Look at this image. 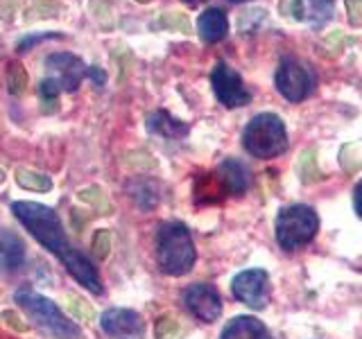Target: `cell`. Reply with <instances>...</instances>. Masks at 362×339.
I'll list each match as a JSON object with an SVG mask.
<instances>
[{"instance_id":"1","label":"cell","mask_w":362,"mask_h":339,"mask_svg":"<svg viewBox=\"0 0 362 339\" xmlns=\"http://www.w3.org/2000/svg\"><path fill=\"white\" fill-rule=\"evenodd\" d=\"M11 213H14L16 220L30 231L34 240L41 242L45 249H50V251L62 260L64 267L68 269V274H71L79 285H84L93 294H102V280H100L98 269L84 254H79L77 249H73V244L68 242L64 226L50 206H43V203H37V201H14L11 203Z\"/></svg>"},{"instance_id":"2","label":"cell","mask_w":362,"mask_h":339,"mask_svg":"<svg viewBox=\"0 0 362 339\" xmlns=\"http://www.w3.org/2000/svg\"><path fill=\"white\" fill-rule=\"evenodd\" d=\"M195 244L181 222H165L156 233V260L163 274L184 276L195 265Z\"/></svg>"},{"instance_id":"3","label":"cell","mask_w":362,"mask_h":339,"mask_svg":"<svg viewBox=\"0 0 362 339\" xmlns=\"http://www.w3.org/2000/svg\"><path fill=\"white\" fill-rule=\"evenodd\" d=\"M14 299L28 314V319L45 335L54 339H75L79 335V328L59 310V305L43 294H37L30 287H21L16 290Z\"/></svg>"},{"instance_id":"4","label":"cell","mask_w":362,"mask_h":339,"mask_svg":"<svg viewBox=\"0 0 362 339\" xmlns=\"http://www.w3.org/2000/svg\"><path fill=\"white\" fill-rule=\"evenodd\" d=\"M245 150L256 158H272L288 150V131L276 113H258L243 131Z\"/></svg>"},{"instance_id":"5","label":"cell","mask_w":362,"mask_h":339,"mask_svg":"<svg viewBox=\"0 0 362 339\" xmlns=\"http://www.w3.org/2000/svg\"><path fill=\"white\" fill-rule=\"evenodd\" d=\"M317 231H320V218L310 206H303V203L283 208L276 218V242L286 251H294V249L313 242Z\"/></svg>"},{"instance_id":"6","label":"cell","mask_w":362,"mask_h":339,"mask_svg":"<svg viewBox=\"0 0 362 339\" xmlns=\"http://www.w3.org/2000/svg\"><path fill=\"white\" fill-rule=\"evenodd\" d=\"M274 82H276V90L286 100L301 102L313 93L315 75H313L310 68L305 64H301L299 59L286 56V59H281V64H279Z\"/></svg>"},{"instance_id":"7","label":"cell","mask_w":362,"mask_h":339,"mask_svg":"<svg viewBox=\"0 0 362 339\" xmlns=\"http://www.w3.org/2000/svg\"><path fill=\"white\" fill-rule=\"evenodd\" d=\"M211 86L215 90V97H218L226 109H238L252 102V90L245 86L238 71H233V68L224 61L215 64L211 73Z\"/></svg>"},{"instance_id":"8","label":"cell","mask_w":362,"mask_h":339,"mask_svg":"<svg viewBox=\"0 0 362 339\" xmlns=\"http://www.w3.org/2000/svg\"><path fill=\"white\" fill-rule=\"evenodd\" d=\"M231 292L233 297L249 305L254 310H263L269 303V276L265 269H247L240 271L231 280Z\"/></svg>"},{"instance_id":"9","label":"cell","mask_w":362,"mask_h":339,"mask_svg":"<svg viewBox=\"0 0 362 339\" xmlns=\"http://www.w3.org/2000/svg\"><path fill=\"white\" fill-rule=\"evenodd\" d=\"M45 73H48L45 77L54 79V82L62 86V90L73 93V90H77L79 84H82V79L86 77L88 68L77 54L54 52L45 59Z\"/></svg>"},{"instance_id":"10","label":"cell","mask_w":362,"mask_h":339,"mask_svg":"<svg viewBox=\"0 0 362 339\" xmlns=\"http://www.w3.org/2000/svg\"><path fill=\"white\" fill-rule=\"evenodd\" d=\"M100 326L109 337L116 339H143L145 321L143 316L129 308H109L102 312Z\"/></svg>"},{"instance_id":"11","label":"cell","mask_w":362,"mask_h":339,"mask_svg":"<svg viewBox=\"0 0 362 339\" xmlns=\"http://www.w3.org/2000/svg\"><path fill=\"white\" fill-rule=\"evenodd\" d=\"M184 303L186 308L197 316L199 321L211 323L222 314V299L215 287L206 285V282H197V285H190L184 292Z\"/></svg>"},{"instance_id":"12","label":"cell","mask_w":362,"mask_h":339,"mask_svg":"<svg viewBox=\"0 0 362 339\" xmlns=\"http://www.w3.org/2000/svg\"><path fill=\"white\" fill-rule=\"evenodd\" d=\"M290 3L294 18L313 28H324L335 14V0H290Z\"/></svg>"},{"instance_id":"13","label":"cell","mask_w":362,"mask_h":339,"mask_svg":"<svg viewBox=\"0 0 362 339\" xmlns=\"http://www.w3.org/2000/svg\"><path fill=\"white\" fill-rule=\"evenodd\" d=\"M197 32H199L202 41L218 43L226 37V32H229V18H226V14L220 7H211L199 16Z\"/></svg>"},{"instance_id":"14","label":"cell","mask_w":362,"mask_h":339,"mask_svg":"<svg viewBox=\"0 0 362 339\" xmlns=\"http://www.w3.org/2000/svg\"><path fill=\"white\" fill-rule=\"evenodd\" d=\"M220 339H269V331L256 316H235L224 326Z\"/></svg>"},{"instance_id":"15","label":"cell","mask_w":362,"mask_h":339,"mask_svg":"<svg viewBox=\"0 0 362 339\" xmlns=\"http://www.w3.org/2000/svg\"><path fill=\"white\" fill-rule=\"evenodd\" d=\"M218 177L222 181V186L226 192L240 197L245 195V190L249 188V170L235 158H226V161L218 167Z\"/></svg>"},{"instance_id":"16","label":"cell","mask_w":362,"mask_h":339,"mask_svg":"<svg viewBox=\"0 0 362 339\" xmlns=\"http://www.w3.org/2000/svg\"><path fill=\"white\" fill-rule=\"evenodd\" d=\"M147 131L161 136L168 141H179L188 133V124L170 116L168 111H154L147 116Z\"/></svg>"},{"instance_id":"17","label":"cell","mask_w":362,"mask_h":339,"mask_svg":"<svg viewBox=\"0 0 362 339\" xmlns=\"http://www.w3.org/2000/svg\"><path fill=\"white\" fill-rule=\"evenodd\" d=\"M25 258V246H23L21 237L11 231L0 233V274H11L23 265Z\"/></svg>"},{"instance_id":"18","label":"cell","mask_w":362,"mask_h":339,"mask_svg":"<svg viewBox=\"0 0 362 339\" xmlns=\"http://www.w3.org/2000/svg\"><path fill=\"white\" fill-rule=\"evenodd\" d=\"M16 184L25 190H32V192H48L52 190V179L48 174H41V172H34V170H28V167H16Z\"/></svg>"},{"instance_id":"19","label":"cell","mask_w":362,"mask_h":339,"mask_svg":"<svg viewBox=\"0 0 362 339\" xmlns=\"http://www.w3.org/2000/svg\"><path fill=\"white\" fill-rule=\"evenodd\" d=\"M77 199L88 203V206H93L95 210H100L102 215L111 213V203H109V197L105 195V190L98 188V186H90V188H84L77 192Z\"/></svg>"},{"instance_id":"20","label":"cell","mask_w":362,"mask_h":339,"mask_svg":"<svg viewBox=\"0 0 362 339\" xmlns=\"http://www.w3.org/2000/svg\"><path fill=\"white\" fill-rule=\"evenodd\" d=\"M7 88L11 95H23L28 88V71L18 61H11L7 68Z\"/></svg>"},{"instance_id":"21","label":"cell","mask_w":362,"mask_h":339,"mask_svg":"<svg viewBox=\"0 0 362 339\" xmlns=\"http://www.w3.org/2000/svg\"><path fill=\"white\" fill-rule=\"evenodd\" d=\"M59 93H62V86L50 77H45L43 82L39 84V97H41V105H43L45 113L54 111V105H57V97H59Z\"/></svg>"},{"instance_id":"22","label":"cell","mask_w":362,"mask_h":339,"mask_svg":"<svg viewBox=\"0 0 362 339\" xmlns=\"http://www.w3.org/2000/svg\"><path fill=\"white\" fill-rule=\"evenodd\" d=\"M132 197L139 201L141 208H154L156 203H158L156 190L152 188V184H147V181H143V184H136L132 188Z\"/></svg>"},{"instance_id":"23","label":"cell","mask_w":362,"mask_h":339,"mask_svg":"<svg viewBox=\"0 0 362 339\" xmlns=\"http://www.w3.org/2000/svg\"><path fill=\"white\" fill-rule=\"evenodd\" d=\"M299 174H301V181L303 184H313V181H317L322 174H320V170L315 167V152L308 150V152H303L299 156Z\"/></svg>"},{"instance_id":"24","label":"cell","mask_w":362,"mask_h":339,"mask_svg":"<svg viewBox=\"0 0 362 339\" xmlns=\"http://www.w3.org/2000/svg\"><path fill=\"white\" fill-rule=\"evenodd\" d=\"M161 25L170 28V30H177V32H184V34L190 32V20L186 14H181V11H165V14H161Z\"/></svg>"},{"instance_id":"25","label":"cell","mask_w":362,"mask_h":339,"mask_svg":"<svg viewBox=\"0 0 362 339\" xmlns=\"http://www.w3.org/2000/svg\"><path fill=\"white\" fill-rule=\"evenodd\" d=\"M111 251V233L107 229H100L93 235V254L98 260H105Z\"/></svg>"},{"instance_id":"26","label":"cell","mask_w":362,"mask_h":339,"mask_svg":"<svg viewBox=\"0 0 362 339\" xmlns=\"http://www.w3.org/2000/svg\"><path fill=\"white\" fill-rule=\"evenodd\" d=\"M177 333H179V323H177V319H173V316L165 314L156 321V328H154L156 339H173Z\"/></svg>"},{"instance_id":"27","label":"cell","mask_w":362,"mask_h":339,"mask_svg":"<svg viewBox=\"0 0 362 339\" xmlns=\"http://www.w3.org/2000/svg\"><path fill=\"white\" fill-rule=\"evenodd\" d=\"M71 301V310L77 319H86V321H93V310H90V305L84 301V299H77V297H68Z\"/></svg>"},{"instance_id":"28","label":"cell","mask_w":362,"mask_h":339,"mask_svg":"<svg viewBox=\"0 0 362 339\" xmlns=\"http://www.w3.org/2000/svg\"><path fill=\"white\" fill-rule=\"evenodd\" d=\"M0 319H3L9 328H14L16 333H28L30 331V326L28 323H23L21 321V316L16 312H11V310H5L3 314H0Z\"/></svg>"},{"instance_id":"29","label":"cell","mask_w":362,"mask_h":339,"mask_svg":"<svg viewBox=\"0 0 362 339\" xmlns=\"http://www.w3.org/2000/svg\"><path fill=\"white\" fill-rule=\"evenodd\" d=\"M54 37H59V34H50V32H45V34H32V37H28V39L18 41V52H28L34 43L45 41V39H54Z\"/></svg>"},{"instance_id":"30","label":"cell","mask_w":362,"mask_h":339,"mask_svg":"<svg viewBox=\"0 0 362 339\" xmlns=\"http://www.w3.org/2000/svg\"><path fill=\"white\" fill-rule=\"evenodd\" d=\"M86 77L90 79V82H95V86H105V84H107V75H105V71H102V68H98V66L88 68Z\"/></svg>"},{"instance_id":"31","label":"cell","mask_w":362,"mask_h":339,"mask_svg":"<svg viewBox=\"0 0 362 339\" xmlns=\"http://www.w3.org/2000/svg\"><path fill=\"white\" fill-rule=\"evenodd\" d=\"M354 208H356V213L362 218V179L358 181V186L354 190Z\"/></svg>"},{"instance_id":"32","label":"cell","mask_w":362,"mask_h":339,"mask_svg":"<svg viewBox=\"0 0 362 339\" xmlns=\"http://www.w3.org/2000/svg\"><path fill=\"white\" fill-rule=\"evenodd\" d=\"M184 3H188V5H197V3H202V0H184Z\"/></svg>"},{"instance_id":"33","label":"cell","mask_w":362,"mask_h":339,"mask_svg":"<svg viewBox=\"0 0 362 339\" xmlns=\"http://www.w3.org/2000/svg\"><path fill=\"white\" fill-rule=\"evenodd\" d=\"M3 181H5V174H3V170H0V184H3Z\"/></svg>"},{"instance_id":"34","label":"cell","mask_w":362,"mask_h":339,"mask_svg":"<svg viewBox=\"0 0 362 339\" xmlns=\"http://www.w3.org/2000/svg\"><path fill=\"white\" fill-rule=\"evenodd\" d=\"M229 3H247V0H229Z\"/></svg>"},{"instance_id":"35","label":"cell","mask_w":362,"mask_h":339,"mask_svg":"<svg viewBox=\"0 0 362 339\" xmlns=\"http://www.w3.org/2000/svg\"><path fill=\"white\" fill-rule=\"evenodd\" d=\"M139 3H150V0H139Z\"/></svg>"}]
</instances>
